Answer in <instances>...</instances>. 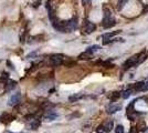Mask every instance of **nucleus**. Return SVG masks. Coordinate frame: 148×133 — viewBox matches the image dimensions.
I'll list each match as a JSON object with an SVG mask.
<instances>
[{
  "label": "nucleus",
  "mask_w": 148,
  "mask_h": 133,
  "mask_svg": "<svg viewBox=\"0 0 148 133\" xmlns=\"http://www.w3.org/2000/svg\"><path fill=\"white\" fill-rule=\"evenodd\" d=\"M143 91H148V80L144 83V87H143Z\"/></svg>",
  "instance_id": "nucleus-25"
},
{
  "label": "nucleus",
  "mask_w": 148,
  "mask_h": 133,
  "mask_svg": "<svg viewBox=\"0 0 148 133\" xmlns=\"http://www.w3.org/2000/svg\"><path fill=\"white\" fill-rule=\"evenodd\" d=\"M143 87H144V82H137L135 83V85H134V90L136 91H139V90H143Z\"/></svg>",
  "instance_id": "nucleus-21"
},
{
  "label": "nucleus",
  "mask_w": 148,
  "mask_h": 133,
  "mask_svg": "<svg viewBox=\"0 0 148 133\" xmlns=\"http://www.w3.org/2000/svg\"><path fill=\"white\" fill-rule=\"evenodd\" d=\"M6 133H11V132H6Z\"/></svg>",
  "instance_id": "nucleus-30"
},
{
  "label": "nucleus",
  "mask_w": 148,
  "mask_h": 133,
  "mask_svg": "<svg viewBox=\"0 0 148 133\" xmlns=\"http://www.w3.org/2000/svg\"><path fill=\"white\" fill-rule=\"evenodd\" d=\"M127 1H128V0H119V1H118V6H117L118 10H122L124 8V6L127 3Z\"/></svg>",
  "instance_id": "nucleus-20"
},
{
  "label": "nucleus",
  "mask_w": 148,
  "mask_h": 133,
  "mask_svg": "<svg viewBox=\"0 0 148 133\" xmlns=\"http://www.w3.org/2000/svg\"><path fill=\"white\" fill-rule=\"evenodd\" d=\"M83 1V3L84 5H88V3H91V0H82Z\"/></svg>",
  "instance_id": "nucleus-28"
},
{
  "label": "nucleus",
  "mask_w": 148,
  "mask_h": 133,
  "mask_svg": "<svg viewBox=\"0 0 148 133\" xmlns=\"http://www.w3.org/2000/svg\"><path fill=\"white\" fill-rule=\"evenodd\" d=\"M91 57H92V54H91V53H88V52L85 50V52H83L82 54H80L79 59H81V60H87V59H90Z\"/></svg>",
  "instance_id": "nucleus-18"
},
{
  "label": "nucleus",
  "mask_w": 148,
  "mask_h": 133,
  "mask_svg": "<svg viewBox=\"0 0 148 133\" xmlns=\"http://www.w3.org/2000/svg\"><path fill=\"white\" fill-rule=\"evenodd\" d=\"M103 11H104V17H103V20H102V25L104 27L105 29L112 28L113 25H116V20H115V18L113 17L111 10H110L108 8L104 7Z\"/></svg>",
  "instance_id": "nucleus-2"
},
{
  "label": "nucleus",
  "mask_w": 148,
  "mask_h": 133,
  "mask_svg": "<svg viewBox=\"0 0 148 133\" xmlns=\"http://www.w3.org/2000/svg\"><path fill=\"white\" fill-rule=\"evenodd\" d=\"M121 109H122V105H121V104H112V105H110L108 109H107V112H108V113H115V112L119 111Z\"/></svg>",
  "instance_id": "nucleus-7"
},
{
  "label": "nucleus",
  "mask_w": 148,
  "mask_h": 133,
  "mask_svg": "<svg viewBox=\"0 0 148 133\" xmlns=\"http://www.w3.org/2000/svg\"><path fill=\"white\" fill-rule=\"evenodd\" d=\"M135 102H136V100L133 102H130V104L127 107V115H130V114L135 112V111H134V104H135Z\"/></svg>",
  "instance_id": "nucleus-19"
},
{
  "label": "nucleus",
  "mask_w": 148,
  "mask_h": 133,
  "mask_svg": "<svg viewBox=\"0 0 148 133\" xmlns=\"http://www.w3.org/2000/svg\"><path fill=\"white\" fill-rule=\"evenodd\" d=\"M146 129H147V127H146L145 121L144 120L138 121V123H137V130H138V131H143V132H145V131H146Z\"/></svg>",
  "instance_id": "nucleus-10"
},
{
  "label": "nucleus",
  "mask_w": 148,
  "mask_h": 133,
  "mask_svg": "<svg viewBox=\"0 0 148 133\" xmlns=\"http://www.w3.org/2000/svg\"><path fill=\"white\" fill-rule=\"evenodd\" d=\"M118 96H119V93L118 92H114V94L112 95V101H114V100H116Z\"/></svg>",
  "instance_id": "nucleus-24"
},
{
  "label": "nucleus",
  "mask_w": 148,
  "mask_h": 133,
  "mask_svg": "<svg viewBox=\"0 0 148 133\" xmlns=\"http://www.w3.org/2000/svg\"><path fill=\"white\" fill-rule=\"evenodd\" d=\"M115 133H124V127L123 125H117L116 129H115Z\"/></svg>",
  "instance_id": "nucleus-23"
},
{
  "label": "nucleus",
  "mask_w": 148,
  "mask_h": 133,
  "mask_svg": "<svg viewBox=\"0 0 148 133\" xmlns=\"http://www.w3.org/2000/svg\"><path fill=\"white\" fill-rule=\"evenodd\" d=\"M145 133H148V129L146 130V131H145Z\"/></svg>",
  "instance_id": "nucleus-29"
},
{
  "label": "nucleus",
  "mask_w": 148,
  "mask_h": 133,
  "mask_svg": "<svg viewBox=\"0 0 148 133\" xmlns=\"http://www.w3.org/2000/svg\"><path fill=\"white\" fill-rule=\"evenodd\" d=\"M47 9L49 10V17L52 22L53 28L60 32H71L74 31L77 28V18H72L69 21H60L53 13V10L51 8V0L47 2Z\"/></svg>",
  "instance_id": "nucleus-1"
},
{
  "label": "nucleus",
  "mask_w": 148,
  "mask_h": 133,
  "mask_svg": "<svg viewBox=\"0 0 148 133\" xmlns=\"http://www.w3.org/2000/svg\"><path fill=\"white\" fill-rule=\"evenodd\" d=\"M119 30H117V31H114V32H110V33H105V34H103V39H111L113 38L114 36H116V34H118L119 33Z\"/></svg>",
  "instance_id": "nucleus-13"
},
{
  "label": "nucleus",
  "mask_w": 148,
  "mask_h": 133,
  "mask_svg": "<svg viewBox=\"0 0 148 133\" xmlns=\"http://www.w3.org/2000/svg\"><path fill=\"white\" fill-rule=\"evenodd\" d=\"M16 119V116L14 115H11V114H3L2 115V121H6V122H11Z\"/></svg>",
  "instance_id": "nucleus-12"
},
{
  "label": "nucleus",
  "mask_w": 148,
  "mask_h": 133,
  "mask_svg": "<svg viewBox=\"0 0 148 133\" xmlns=\"http://www.w3.org/2000/svg\"><path fill=\"white\" fill-rule=\"evenodd\" d=\"M40 124H41V121L39 120V119H37V120H33L32 122H31L30 127L32 130H37L38 127H40Z\"/></svg>",
  "instance_id": "nucleus-11"
},
{
  "label": "nucleus",
  "mask_w": 148,
  "mask_h": 133,
  "mask_svg": "<svg viewBox=\"0 0 148 133\" xmlns=\"http://www.w3.org/2000/svg\"><path fill=\"white\" fill-rule=\"evenodd\" d=\"M63 63V57L61 54H53L50 57V64L52 67H59Z\"/></svg>",
  "instance_id": "nucleus-5"
},
{
  "label": "nucleus",
  "mask_w": 148,
  "mask_h": 133,
  "mask_svg": "<svg viewBox=\"0 0 148 133\" xmlns=\"http://www.w3.org/2000/svg\"><path fill=\"white\" fill-rule=\"evenodd\" d=\"M82 98H83V94H73L69 98V100H70V102H75L82 99Z\"/></svg>",
  "instance_id": "nucleus-15"
},
{
  "label": "nucleus",
  "mask_w": 148,
  "mask_h": 133,
  "mask_svg": "<svg viewBox=\"0 0 148 133\" xmlns=\"http://www.w3.org/2000/svg\"><path fill=\"white\" fill-rule=\"evenodd\" d=\"M102 127H103V131H105V132H110L112 129H113V121L112 120L106 121L104 124H102Z\"/></svg>",
  "instance_id": "nucleus-8"
},
{
  "label": "nucleus",
  "mask_w": 148,
  "mask_h": 133,
  "mask_svg": "<svg viewBox=\"0 0 148 133\" xmlns=\"http://www.w3.org/2000/svg\"><path fill=\"white\" fill-rule=\"evenodd\" d=\"M133 92H135V90L134 89H128V90H126V91H124L122 96H123L124 99H127L130 94H133Z\"/></svg>",
  "instance_id": "nucleus-17"
},
{
  "label": "nucleus",
  "mask_w": 148,
  "mask_h": 133,
  "mask_svg": "<svg viewBox=\"0 0 148 133\" xmlns=\"http://www.w3.org/2000/svg\"><path fill=\"white\" fill-rule=\"evenodd\" d=\"M99 50V45H92V47H88L86 49V51L88 52V53H91V54H93L94 52H96V51Z\"/></svg>",
  "instance_id": "nucleus-16"
},
{
  "label": "nucleus",
  "mask_w": 148,
  "mask_h": 133,
  "mask_svg": "<svg viewBox=\"0 0 148 133\" xmlns=\"http://www.w3.org/2000/svg\"><path fill=\"white\" fill-rule=\"evenodd\" d=\"M56 116H58V114H56V113H53V112H51V111H49V112H48V114L45 115V119H47L48 121H53Z\"/></svg>",
  "instance_id": "nucleus-14"
},
{
  "label": "nucleus",
  "mask_w": 148,
  "mask_h": 133,
  "mask_svg": "<svg viewBox=\"0 0 148 133\" xmlns=\"http://www.w3.org/2000/svg\"><path fill=\"white\" fill-rule=\"evenodd\" d=\"M139 57H140V53H137L135 56H133L132 58H130L125 63H124V69H128L130 67H134V65H137L138 61H139Z\"/></svg>",
  "instance_id": "nucleus-3"
},
{
  "label": "nucleus",
  "mask_w": 148,
  "mask_h": 133,
  "mask_svg": "<svg viewBox=\"0 0 148 133\" xmlns=\"http://www.w3.org/2000/svg\"><path fill=\"white\" fill-rule=\"evenodd\" d=\"M16 84H17V82H16V81H13V80H9V81L6 83V85H5L6 91H11L12 89L16 88Z\"/></svg>",
  "instance_id": "nucleus-9"
},
{
  "label": "nucleus",
  "mask_w": 148,
  "mask_h": 133,
  "mask_svg": "<svg viewBox=\"0 0 148 133\" xmlns=\"http://www.w3.org/2000/svg\"><path fill=\"white\" fill-rule=\"evenodd\" d=\"M95 29H96V25H94L93 22L88 21L87 19L84 20V23H83V32H84L85 34H90V33H92Z\"/></svg>",
  "instance_id": "nucleus-4"
},
{
  "label": "nucleus",
  "mask_w": 148,
  "mask_h": 133,
  "mask_svg": "<svg viewBox=\"0 0 148 133\" xmlns=\"http://www.w3.org/2000/svg\"><path fill=\"white\" fill-rule=\"evenodd\" d=\"M130 133H138V130H137V127H132L130 129Z\"/></svg>",
  "instance_id": "nucleus-26"
},
{
  "label": "nucleus",
  "mask_w": 148,
  "mask_h": 133,
  "mask_svg": "<svg viewBox=\"0 0 148 133\" xmlns=\"http://www.w3.org/2000/svg\"><path fill=\"white\" fill-rule=\"evenodd\" d=\"M21 93H16V94H13L10 96V99L8 100V105H10V107H14V105H17L19 102L21 101Z\"/></svg>",
  "instance_id": "nucleus-6"
},
{
  "label": "nucleus",
  "mask_w": 148,
  "mask_h": 133,
  "mask_svg": "<svg viewBox=\"0 0 148 133\" xmlns=\"http://www.w3.org/2000/svg\"><path fill=\"white\" fill-rule=\"evenodd\" d=\"M146 12H148V5L144 7V9H143V13H146Z\"/></svg>",
  "instance_id": "nucleus-27"
},
{
  "label": "nucleus",
  "mask_w": 148,
  "mask_h": 133,
  "mask_svg": "<svg viewBox=\"0 0 148 133\" xmlns=\"http://www.w3.org/2000/svg\"><path fill=\"white\" fill-rule=\"evenodd\" d=\"M8 78H9L8 73H6V72H5V73H2L1 76H0V82H2V81L5 82V81H7V80H8Z\"/></svg>",
  "instance_id": "nucleus-22"
}]
</instances>
